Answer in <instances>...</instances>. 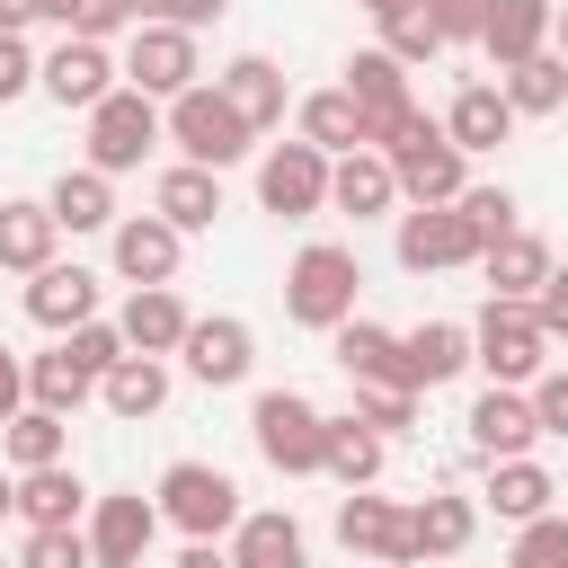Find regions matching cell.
<instances>
[{
	"instance_id": "cell-1",
	"label": "cell",
	"mask_w": 568,
	"mask_h": 568,
	"mask_svg": "<svg viewBox=\"0 0 568 568\" xmlns=\"http://www.w3.org/2000/svg\"><path fill=\"white\" fill-rule=\"evenodd\" d=\"M160 124H169L178 160H195V169H231V160H248V151H257V124L231 106V89H222V80L178 89V98L160 106Z\"/></svg>"
},
{
	"instance_id": "cell-2",
	"label": "cell",
	"mask_w": 568,
	"mask_h": 568,
	"mask_svg": "<svg viewBox=\"0 0 568 568\" xmlns=\"http://www.w3.org/2000/svg\"><path fill=\"white\" fill-rule=\"evenodd\" d=\"M355 293H364V266H355V248L346 240H311V248H293V266H284V320L293 328H346L355 320Z\"/></svg>"
},
{
	"instance_id": "cell-3",
	"label": "cell",
	"mask_w": 568,
	"mask_h": 568,
	"mask_svg": "<svg viewBox=\"0 0 568 568\" xmlns=\"http://www.w3.org/2000/svg\"><path fill=\"white\" fill-rule=\"evenodd\" d=\"M470 364L488 373V382H515V390H532L541 373H550V328H541V311L532 302H479V320H470Z\"/></svg>"
},
{
	"instance_id": "cell-4",
	"label": "cell",
	"mask_w": 568,
	"mask_h": 568,
	"mask_svg": "<svg viewBox=\"0 0 568 568\" xmlns=\"http://www.w3.org/2000/svg\"><path fill=\"white\" fill-rule=\"evenodd\" d=\"M151 497H160V524H178L186 541H222V532L248 515V506H240V479L213 470V462H169Z\"/></svg>"
},
{
	"instance_id": "cell-5",
	"label": "cell",
	"mask_w": 568,
	"mask_h": 568,
	"mask_svg": "<svg viewBox=\"0 0 568 568\" xmlns=\"http://www.w3.org/2000/svg\"><path fill=\"white\" fill-rule=\"evenodd\" d=\"M382 160H390V178H399V195H408V204H453V195L470 186V151H462L426 106H417V124H408Z\"/></svg>"
},
{
	"instance_id": "cell-6",
	"label": "cell",
	"mask_w": 568,
	"mask_h": 568,
	"mask_svg": "<svg viewBox=\"0 0 568 568\" xmlns=\"http://www.w3.org/2000/svg\"><path fill=\"white\" fill-rule=\"evenodd\" d=\"M248 435H257L266 470H284V479H311V470H320V444H328V417H320L302 390H257V408H248Z\"/></svg>"
},
{
	"instance_id": "cell-7",
	"label": "cell",
	"mask_w": 568,
	"mask_h": 568,
	"mask_svg": "<svg viewBox=\"0 0 568 568\" xmlns=\"http://www.w3.org/2000/svg\"><path fill=\"white\" fill-rule=\"evenodd\" d=\"M169 124H160V98H142L133 80L115 89V98H98L89 106V169H106V178H124V169H142L151 160V142H160Z\"/></svg>"
},
{
	"instance_id": "cell-8",
	"label": "cell",
	"mask_w": 568,
	"mask_h": 568,
	"mask_svg": "<svg viewBox=\"0 0 568 568\" xmlns=\"http://www.w3.org/2000/svg\"><path fill=\"white\" fill-rule=\"evenodd\" d=\"M328 169H337V160L293 133V142H275V151L257 160V204L284 213V222H311V213H328Z\"/></svg>"
},
{
	"instance_id": "cell-9",
	"label": "cell",
	"mask_w": 568,
	"mask_h": 568,
	"mask_svg": "<svg viewBox=\"0 0 568 568\" xmlns=\"http://www.w3.org/2000/svg\"><path fill=\"white\" fill-rule=\"evenodd\" d=\"M399 266L408 275H444V266H479V231H470V213L462 204H417V213H399Z\"/></svg>"
},
{
	"instance_id": "cell-10",
	"label": "cell",
	"mask_w": 568,
	"mask_h": 568,
	"mask_svg": "<svg viewBox=\"0 0 568 568\" xmlns=\"http://www.w3.org/2000/svg\"><path fill=\"white\" fill-rule=\"evenodd\" d=\"M195 71H204V62H195V36H186V27H169V18H142V27H133V44H124V80H133L142 98L169 106L178 89H195Z\"/></svg>"
},
{
	"instance_id": "cell-11",
	"label": "cell",
	"mask_w": 568,
	"mask_h": 568,
	"mask_svg": "<svg viewBox=\"0 0 568 568\" xmlns=\"http://www.w3.org/2000/svg\"><path fill=\"white\" fill-rule=\"evenodd\" d=\"M151 541H160V497H142V488L89 497V550H98V568H142Z\"/></svg>"
},
{
	"instance_id": "cell-12",
	"label": "cell",
	"mask_w": 568,
	"mask_h": 568,
	"mask_svg": "<svg viewBox=\"0 0 568 568\" xmlns=\"http://www.w3.org/2000/svg\"><path fill=\"white\" fill-rule=\"evenodd\" d=\"M115 89H124V62H115L98 36H62V44L44 53V98H53V106H80V115H89V106L115 98Z\"/></svg>"
},
{
	"instance_id": "cell-13",
	"label": "cell",
	"mask_w": 568,
	"mask_h": 568,
	"mask_svg": "<svg viewBox=\"0 0 568 568\" xmlns=\"http://www.w3.org/2000/svg\"><path fill=\"white\" fill-rule=\"evenodd\" d=\"M470 453L479 462H515V453H532L541 444V417H532V390H515V382H488L479 399H470Z\"/></svg>"
},
{
	"instance_id": "cell-14",
	"label": "cell",
	"mask_w": 568,
	"mask_h": 568,
	"mask_svg": "<svg viewBox=\"0 0 568 568\" xmlns=\"http://www.w3.org/2000/svg\"><path fill=\"white\" fill-rule=\"evenodd\" d=\"M106 248H115V275H124V284H169L178 257H186V231H178L169 213H124V222L106 231Z\"/></svg>"
},
{
	"instance_id": "cell-15",
	"label": "cell",
	"mask_w": 568,
	"mask_h": 568,
	"mask_svg": "<svg viewBox=\"0 0 568 568\" xmlns=\"http://www.w3.org/2000/svg\"><path fill=\"white\" fill-rule=\"evenodd\" d=\"M178 364H186L204 390H231V382H248V364H257V337H248V320L213 311V320H195V328H186Z\"/></svg>"
},
{
	"instance_id": "cell-16",
	"label": "cell",
	"mask_w": 568,
	"mask_h": 568,
	"mask_svg": "<svg viewBox=\"0 0 568 568\" xmlns=\"http://www.w3.org/2000/svg\"><path fill=\"white\" fill-rule=\"evenodd\" d=\"M293 133L302 142H320L328 160L337 151H373V115H364V98L337 80V89H311V98H293Z\"/></svg>"
},
{
	"instance_id": "cell-17",
	"label": "cell",
	"mask_w": 568,
	"mask_h": 568,
	"mask_svg": "<svg viewBox=\"0 0 568 568\" xmlns=\"http://www.w3.org/2000/svg\"><path fill=\"white\" fill-rule=\"evenodd\" d=\"M337 541H346L355 559H390V568H408V506H390V497H373V488H346V506H337Z\"/></svg>"
},
{
	"instance_id": "cell-18",
	"label": "cell",
	"mask_w": 568,
	"mask_h": 568,
	"mask_svg": "<svg viewBox=\"0 0 568 568\" xmlns=\"http://www.w3.org/2000/svg\"><path fill=\"white\" fill-rule=\"evenodd\" d=\"M27 320H36V328H53V337H71L80 320H98V275L53 257L44 275H27Z\"/></svg>"
},
{
	"instance_id": "cell-19",
	"label": "cell",
	"mask_w": 568,
	"mask_h": 568,
	"mask_svg": "<svg viewBox=\"0 0 568 568\" xmlns=\"http://www.w3.org/2000/svg\"><path fill=\"white\" fill-rule=\"evenodd\" d=\"M124 346L133 355H178L186 346V328H195V311L178 302V284H133V302H124Z\"/></svg>"
},
{
	"instance_id": "cell-20",
	"label": "cell",
	"mask_w": 568,
	"mask_h": 568,
	"mask_svg": "<svg viewBox=\"0 0 568 568\" xmlns=\"http://www.w3.org/2000/svg\"><path fill=\"white\" fill-rule=\"evenodd\" d=\"M399 364H408V390H444L453 373H470V328L417 320V328H399Z\"/></svg>"
},
{
	"instance_id": "cell-21",
	"label": "cell",
	"mask_w": 568,
	"mask_h": 568,
	"mask_svg": "<svg viewBox=\"0 0 568 568\" xmlns=\"http://www.w3.org/2000/svg\"><path fill=\"white\" fill-rule=\"evenodd\" d=\"M470 532H479V506H470V497H453V488L417 497V506H408V568H417V559H462Z\"/></svg>"
},
{
	"instance_id": "cell-22",
	"label": "cell",
	"mask_w": 568,
	"mask_h": 568,
	"mask_svg": "<svg viewBox=\"0 0 568 568\" xmlns=\"http://www.w3.org/2000/svg\"><path fill=\"white\" fill-rule=\"evenodd\" d=\"M53 240H62V222H53L44 195H9L0 204V275H44Z\"/></svg>"
},
{
	"instance_id": "cell-23",
	"label": "cell",
	"mask_w": 568,
	"mask_h": 568,
	"mask_svg": "<svg viewBox=\"0 0 568 568\" xmlns=\"http://www.w3.org/2000/svg\"><path fill=\"white\" fill-rule=\"evenodd\" d=\"M231 568H311V541L284 506H248L231 524Z\"/></svg>"
},
{
	"instance_id": "cell-24",
	"label": "cell",
	"mask_w": 568,
	"mask_h": 568,
	"mask_svg": "<svg viewBox=\"0 0 568 568\" xmlns=\"http://www.w3.org/2000/svg\"><path fill=\"white\" fill-rule=\"evenodd\" d=\"M550 240H532V231H506V240H488L479 248V275H488V293L497 302H532L541 284H550Z\"/></svg>"
},
{
	"instance_id": "cell-25",
	"label": "cell",
	"mask_w": 568,
	"mask_h": 568,
	"mask_svg": "<svg viewBox=\"0 0 568 568\" xmlns=\"http://www.w3.org/2000/svg\"><path fill=\"white\" fill-rule=\"evenodd\" d=\"M550 0H488V27H479V53L497 62V71H515V62H532L541 44H550Z\"/></svg>"
},
{
	"instance_id": "cell-26",
	"label": "cell",
	"mask_w": 568,
	"mask_h": 568,
	"mask_svg": "<svg viewBox=\"0 0 568 568\" xmlns=\"http://www.w3.org/2000/svg\"><path fill=\"white\" fill-rule=\"evenodd\" d=\"M515 124H524V115H515V98H506L497 80H470V89H453V106H444V133H453L462 151H497Z\"/></svg>"
},
{
	"instance_id": "cell-27",
	"label": "cell",
	"mask_w": 568,
	"mask_h": 568,
	"mask_svg": "<svg viewBox=\"0 0 568 568\" xmlns=\"http://www.w3.org/2000/svg\"><path fill=\"white\" fill-rule=\"evenodd\" d=\"M328 346H337V373H346V382H390V390H408L399 328H382V320H346V328H328Z\"/></svg>"
},
{
	"instance_id": "cell-28",
	"label": "cell",
	"mask_w": 568,
	"mask_h": 568,
	"mask_svg": "<svg viewBox=\"0 0 568 568\" xmlns=\"http://www.w3.org/2000/svg\"><path fill=\"white\" fill-rule=\"evenodd\" d=\"M328 204H337V213H355V222L390 213V204H399L390 160H382V151H337V169H328Z\"/></svg>"
},
{
	"instance_id": "cell-29",
	"label": "cell",
	"mask_w": 568,
	"mask_h": 568,
	"mask_svg": "<svg viewBox=\"0 0 568 568\" xmlns=\"http://www.w3.org/2000/svg\"><path fill=\"white\" fill-rule=\"evenodd\" d=\"M151 213H169L178 231H213V222H222V169H195V160L160 169V186H151Z\"/></svg>"
},
{
	"instance_id": "cell-30",
	"label": "cell",
	"mask_w": 568,
	"mask_h": 568,
	"mask_svg": "<svg viewBox=\"0 0 568 568\" xmlns=\"http://www.w3.org/2000/svg\"><path fill=\"white\" fill-rule=\"evenodd\" d=\"M382 462H390V435H373L355 408L346 417H328V444H320V470L337 479V488H373L382 479Z\"/></svg>"
},
{
	"instance_id": "cell-31",
	"label": "cell",
	"mask_w": 568,
	"mask_h": 568,
	"mask_svg": "<svg viewBox=\"0 0 568 568\" xmlns=\"http://www.w3.org/2000/svg\"><path fill=\"white\" fill-rule=\"evenodd\" d=\"M44 204H53V222L62 231H115L124 213H115V178L106 169H62L53 186H44Z\"/></svg>"
},
{
	"instance_id": "cell-32",
	"label": "cell",
	"mask_w": 568,
	"mask_h": 568,
	"mask_svg": "<svg viewBox=\"0 0 568 568\" xmlns=\"http://www.w3.org/2000/svg\"><path fill=\"white\" fill-rule=\"evenodd\" d=\"M18 515H27V532H44V524H80V515H89V488H80V470H71V462L18 470Z\"/></svg>"
},
{
	"instance_id": "cell-33",
	"label": "cell",
	"mask_w": 568,
	"mask_h": 568,
	"mask_svg": "<svg viewBox=\"0 0 568 568\" xmlns=\"http://www.w3.org/2000/svg\"><path fill=\"white\" fill-rule=\"evenodd\" d=\"M550 497H559V479H550L532 453L488 462V506H497V524H532V515H550Z\"/></svg>"
},
{
	"instance_id": "cell-34",
	"label": "cell",
	"mask_w": 568,
	"mask_h": 568,
	"mask_svg": "<svg viewBox=\"0 0 568 568\" xmlns=\"http://www.w3.org/2000/svg\"><path fill=\"white\" fill-rule=\"evenodd\" d=\"M0 453H9V470H44V462H62V453H71V417L27 399V408L0 426Z\"/></svg>"
},
{
	"instance_id": "cell-35",
	"label": "cell",
	"mask_w": 568,
	"mask_h": 568,
	"mask_svg": "<svg viewBox=\"0 0 568 568\" xmlns=\"http://www.w3.org/2000/svg\"><path fill=\"white\" fill-rule=\"evenodd\" d=\"M27 399L71 417V408H89V399H98V373H89L71 346H53V355H27Z\"/></svg>"
},
{
	"instance_id": "cell-36",
	"label": "cell",
	"mask_w": 568,
	"mask_h": 568,
	"mask_svg": "<svg viewBox=\"0 0 568 568\" xmlns=\"http://www.w3.org/2000/svg\"><path fill=\"white\" fill-rule=\"evenodd\" d=\"M98 399H106L115 417H160V408H169V355H124V364L98 382Z\"/></svg>"
},
{
	"instance_id": "cell-37",
	"label": "cell",
	"mask_w": 568,
	"mask_h": 568,
	"mask_svg": "<svg viewBox=\"0 0 568 568\" xmlns=\"http://www.w3.org/2000/svg\"><path fill=\"white\" fill-rule=\"evenodd\" d=\"M497 89L515 98V115H559V106H568V53H559V44H541V53H532V62H515Z\"/></svg>"
},
{
	"instance_id": "cell-38",
	"label": "cell",
	"mask_w": 568,
	"mask_h": 568,
	"mask_svg": "<svg viewBox=\"0 0 568 568\" xmlns=\"http://www.w3.org/2000/svg\"><path fill=\"white\" fill-rule=\"evenodd\" d=\"M222 89H231V106L266 133V124H284V71L266 62V53H240L231 71H222Z\"/></svg>"
},
{
	"instance_id": "cell-39",
	"label": "cell",
	"mask_w": 568,
	"mask_h": 568,
	"mask_svg": "<svg viewBox=\"0 0 568 568\" xmlns=\"http://www.w3.org/2000/svg\"><path fill=\"white\" fill-rule=\"evenodd\" d=\"M373 27H382V44H390L399 62H435V53H444V36H435V9H426V0H390V9H373Z\"/></svg>"
},
{
	"instance_id": "cell-40",
	"label": "cell",
	"mask_w": 568,
	"mask_h": 568,
	"mask_svg": "<svg viewBox=\"0 0 568 568\" xmlns=\"http://www.w3.org/2000/svg\"><path fill=\"white\" fill-rule=\"evenodd\" d=\"M18 568H98V550H89V524H44V532H27Z\"/></svg>"
},
{
	"instance_id": "cell-41",
	"label": "cell",
	"mask_w": 568,
	"mask_h": 568,
	"mask_svg": "<svg viewBox=\"0 0 568 568\" xmlns=\"http://www.w3.org/2000/svg\"><path fill=\"white\" fill-rule=\"evenodd\" d=\"M506 568H568V515H532V524H515Z\"/></svg>"
},
{
	"instance_id": "cell-42",
	"label": "cell",
	"mask_w": 568,
	"mask_h": 568,
	"mask_svg": "<svg viewBox=\"0 0 568 568\" xmlns=\"http://www.w3.org/2000/svg\"><path fill=\"white\" fill-rule=\"evenodd\" d=\"M355 417L373 435H408L417 426V390H390V382H355Z\"/></svg>"
},
{
	"instance_id": "cell-43",
	"label": "cell",
	"mask_w": 568,
	"mask_h": 568,
	"mask_svg": "<svg viewBox=\"0 0 568 568\" xmlns=\"http://www.w3.org/2000/svg\"><path fill=\"white\" fill-rule=\"evenodd\" d=\"M62 346H71V355H80V364H89V373H98V382H106V373H115V364H124V355H133V346H124V328H115V320H80V328H71V337H62Z\"/></svg>"
},
{
	"instance_id": "cell-44",
	"label": "cell",
	"mask_w": 568,
	"mask_h": 568,
	"mask_svg": "<svg viewBox=\"0 0 568 568\" xmlns=\"http://www.w3.org/2000/svg\"><path fill=\"white\" fill-rule=\"evenodd\" d=\"M27 89H44V53L27 36H0V106H18Z\"/></svg>"
},
{
	"instance_id": "cell-45",
	"label": "cell",
	"mask_w": 568,
	"mask_h": 568,
	"mask_svg": "<svg viewBox=\"0 0 568 568\" xmlns=\"http://www.w3.org/2000/svg\"><path fill=\"white\" fill-rule=\"evenodd\" d=\"M453 204L470 213V231H479V240H506V231H515V195H506V186H462Z\"/></svg>"
},
{
	"instance_id": "cell-46",
	"label": "cell",
	"mask_w": 568,
	"mask_h": 568,
	"mask_svg": "<svg viewBox=\"0 0 568 568\" xmlns=\"http://www.w3.org/2000/svg\"><path fill=\"white\" fill-rule=\"evenodd\" d=\"M124 27H142V9H133V0H80V9H71V36H98V44H115Z\"/></svg>"
},
{
	"instance_id": "cell-47",
	"label": "cell",
	"mask_w": 568,
	"mask_h": 568,
	"mask_svg": "<svg viewBox=\"0 0 568 568\" xmlns=\"http://www.w3.org/2000/svg\"><path fill=\"white\" fill-rule=\"evenodd\" d=\"M426 9H435L444 44H479V27H488V0H426Z\"/></svg>"
},
{
	"instance_id": "cell-48",
	"label": "cell",
	"mask_w": 568,
	"mask_h": 568,
	"mask_svg": "<svg viewBox=\"0 0 568 568\" xmlns=\"http://www.w3.org/2000/svg\"><path fill=\"white\" fill-rule=\"evenodd\" d=\"M532 417H541V435H568V364L532 382Z\"/></svg>"
},
{
	"instance_id": "cell-49",
	"label": "cell",
	"mask_w": 568,
	"mask_h": 568,
	"mask_svg": "<svg viewBox=\"0 0 568 568\" xmlns=\"http://www.w3.org/2000/svg\"><path fill=\"white\" fill-rule=\"evenodd\" d=\"M532 311H541V328H550V346L568 337V266H550V284L532 293Z\"/></svg>"
},
{
	"instance_id": "cell-50",
	"label": "cell",
	"mask_w": 568,
	"mask_h": 568,
	"mask_svg": "<svg viewBox=\"0 0 568 568\" xmlns=\"http://www.w3.org/2000/svg\"><path fill=\"white\" fill-rule=\"evenodd\" d=\"M18 408H27V355H9V346H0V426H9Z\"/></svg>"
},
{
	"instance_id": "cell-51",
	"label": "cell",
	"mask_w": 568,
	"mask_h": 568,
	"mask_svg": "<svg viewBox=\"0 0 568 568\" xmlns=\"http://www.w3.org/2000/svg\"><path fill=\"white\" fill-rule=\"evenodd\" d=\"M178 568H231V550H222V541H186V550H178Z\"/></svg>"
},
{
	"instance_id": "cell-52",
	"label": "cell",
	"mask_w": 568,
	"mask_h": 568,
	"mask_svg": "<svg viewBox=\"0 0 568 568\" xmlns=\"http://www.w3.org/2000/svg\"><path fill=\"white\" fill-rule=\"evenodd\" d=\"M36 18H44V9H36V0H0V36H27V27H36Z\"/></svg>"
},
{
	"instance_id": "cell-53",
	"label": "cell",
	"mask_w": 568,
	"mask_h": 568,
	"mask_svg": "<svg viewBox=\"0 0 568 568\" xmlns=\"http://www.w3.org/2000/svg\"><path fill=\"white\" fill-rule=\"evenodd\" d=\"M36 9H44V18H53L62 36H71V9H80V0H36Z\"/></svg>"
},
{
	"instance_id": "cell-54",
	"label": "cell",
	"mask_w": 568,
	"mask_h": 568,
	"mask_svg": "<svg viewBox=\"0 0 568 568\" xmlns=\"http://www.w3.org/2000/svg\"><path fill=\"white\" fill-rule=\"evenodd\" d=\"M0 515H18V479H0Z\"/></svg>"
},
{
	"instance_id": "cell-55",
	"label": "cell",
	"mask_w": 568,
	"mask_h": 568,
	"mask_svg": "<svg viewBox=\"0 0 568 568\" xmlns=\"http://www.w3.org/2000/svg\"><path fill=\"white\" fill-rule=\"evenodd\" d=\"M550 44H559V53H568V9H559V18H550Z\"/></svg>"
},
{
	"instance_id": "cell-56",
	"label": "cell",
	"mask_w": 568,
	"mask_h": 568,
	"mask_svg": "<svg viewBox=\"0 0 568 568\" xmlns=\"http://www.w3.org/2000/svg\"><path fill=\"white\" fill-rule=\"evenodd\" d=\"M364 9H390V0H364Z\"/></svg>"
},
{
	"instance_id": "cell-57",
	"label": "cell",
	"mask_w": 568,
	"mask_h": 568,
	"mask_svg": "<svg viewBox=\"0 0 568 568\" xmlns=\"http://www.w3.org/2000/svg\"><path fill=\"white\" fill-rule=\"evenodd\" d=\"M373 568H390V559H373Z\"/></svg>"
},
{
	"instance_id": "cell-58",
	"label": "cell",
	"mask_w": 568,
	"mask_h": 568,
	"mask_svg": "<svg viewBox=\"0 0 568 568\" xmlns=\"http://www.w3.org/2000/svg\"><path fill=\"white\" fill-rule=\"evenodd\" d=\"M559 115H568V106H559Z\"/></svg>"
}]
</instances>
